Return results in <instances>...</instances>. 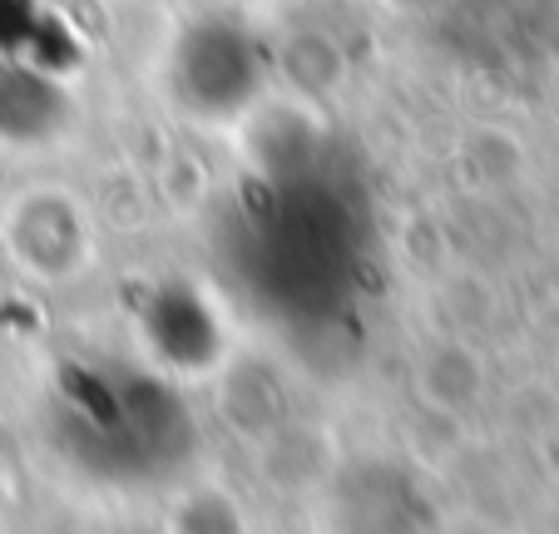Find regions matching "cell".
<instances>
[{"mask_svg": "<svg viewBox=\"0 0 559 534\" xmlns=\"http://www.w3.org/2000/svg\"><path fill=\"white\" fill-rule=\"evenodd\" d=\"M267 60L258 40L233 21H199L179 40L169 64V90L199 119H233L263 90Z\"/></svg>", "mask_w": 559, "mask_h": 534, "instance_id": "cell-1", "label": "cell"}, {"mask_svg": "<svg viewBox=\"0 0 559 534\" xmlns=\"http://www.w3.org/2000/svg\"><path fill=\"white\" fill-rule=\"evenodd\" d=\"M11 252L25 273H35L40 283H64L90 262V223L74 209L70 193H25L21 209L5 223Z\"/></svg>", "mask_w": 559, "mask_h": 534, "instance_id": "cell-2", "label": "cell"}, {"mask_svg": "<svg viewBox=\"0 0 559 534\" xmlns=\"http://www.w3.org/2000/svg\"><path fill=\"white\" fill-rule=\"evenodd\" d=\"M144 336L158 361L174 371H209L223 346L218 312L209 307V297H199L183 283L158 287V297L144 312Z\"/></svg>", "mask_w": 559, "mask_h": 534, "instance_id": "cell-3", "label": "cell"}, {"mask_svg": "<svg viewBox=\"0 0 559 534\" xmlns=\"http://www.w3.org/2000/svg\"><path fill=\"white\" fill-rule=\"evenodd\" d=\"M64 124H70V95L55 80V70L0 60V144H50L64 134Z\"/></svg>", "mask_w": 559, "mask_h": 534, "instance_id": "cell-4", "label": "cell"}, {"mask_svg": "<svg viewBox=\"0 0 559 534\" xmlns=\"http://www.w3.org/2000/svg\"><path fill=\"white\" fill-rule=\"evenodd\" d=\"M169 534H248L243 510L223 490H193L174 505Z\"/></svg>", "mask_w": 559, "mask_h": 534, "instance_id": "cell-5", "label": "cell"}, {"mask_svg": "<svg viewBox=\"0 0 559 534\" xmlns=\"http://www.w3.org/2000/svg\"><path fill=\"white\" fill-rule=\"evenodd\" d=\"M50 15L35 11V0H0V60L31 64V40H40Z\"/></svg>", "mask_w": 559, "mask_h": 534, "instance_id": "cell-6", "label": "cell"}]
</instances>
